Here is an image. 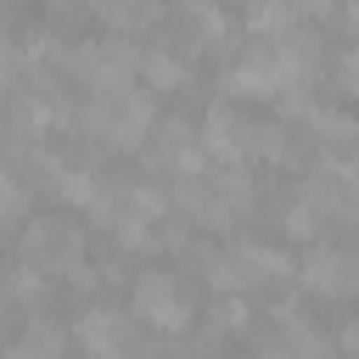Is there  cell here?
<instances>
[{"mask_svg":"<svg viewBox=\"0 0 359 359\" xmlns=\"http://www.w3.org/2000/svg\"><path fill=\"white\" fill-rule=\"evenodd\" d=\"M79 123L95 135V140H107V146H140L146 135H151V123H157V107H151V95L146 90H118V95H95L84 112H79Z\"/></svg>","mask_w":359,"mask_h":359,"instance_id":"cell-1","label":"cell"},{"mask_svg":"<svg viewBox=\"0 0 359 359\" xmlns=\"http://www.w3.org/2000/svg\"><path fill=\"white\" fill-rule=\"evenodd\" d=\"M129 314L157 325V331H185L191 325V297L180 286V275L168 269H140L135 286H129Z\"/></svg>","mask_w":359,"mask_h":359,"instance_id":"cell-2","label":"cell"},{"mask_svg":"<svg viewBox=\"0 0 359 359\" xmlns=\"http://www.w3.org/2000/svg\"><path fill=\"white\" fill-rule=\"evenodd\" d=\"M79 252H84V241H79V230L62 224V219H34V224L17 236V258L34 264V269H79Z\"/></svg>","mask_w":359,"mask_h":359,"instance_id":"cell-3","label":"cell"},{"mask_svg":"<svg viewBox=\"0 0 359 359\" xmlns=\"http://www.w3.org/2000/svg\"><path fill=\"white\" fill-rule=\"evenodd\" d=\"M73 337L84 342V359H140V353H135L129 314H118V309H107V303L84 309L79 325H73Z\"/></svg>","mask_w":359,"mask_h":359,"instance_id":"cell-4","label":"cell"},{"mask_svg":"<svg viewBox=\"0 0 359 359\" xmlns=\"http://www.w3.org/2000/svg\"><path fill=\"white\" fill-rule=\"evenodd\" d=\"M230 90L236 95H286L292 90V73H286V62H280L275 45H258V50H247L230 67Z\"/></svg>","mask_w":359,"mask_h":359,"instance_id":"cell-5","label":"cell"},{"mask_svg":"<svg viewBox=\"0 0 359 359\" xmlns=\"http://www.w3.org/2000/svg\"><path fill=\"white\" fill-rule=\"evenodd\" d=\"M297 269H303V286L314 297H348V292H359V264L348 252H337V247H314Z\"/></svg>","mask_w":359,"mask_h":359,"instance_id":"cell-6","label":"cell"},{"mask_svg":"<svg viewBox=\"0 0 359 359\" xmlns=\"http://www.w3.org/2000/svg\"><path fill=\"white\" fill-rule=\"evenodd\" d=\"M241 140H247V118H241L236 107L213 101L208 118H202V151H213V157H241Z\"/></svg>","mask_w":359,"mask_h":359,"instance_id":"cell-7","label":"cell"},{"mask_svg":"<svg viewBox=\"0 0 359 359\" xmlns=\"http://www.w3.org/2000/svg\"><path fill=\"white\" fill-rule=\"evenodd\" d=\"M50 191H56L62 202H73V208H84V213H90V208L101 202L107 180H101V174H90V168H67V163H62V168H56V180H50Z\"/></svg>","mask_w":359,"mask_h":359,"instance_id":"cell-8","label":"cell"},{"mask_svg":"<svg viewBox=\"0 0 359 359\" xmlns=\"http://www.w3.org/2000/svg\"><path fill=\"white\" fill-rule=\"evenodd\" d=\"M280 359H331V342L309 320H280Z\"/></svg>","mask_w":359,"mask_h":359,"instance_id":"cell-9","label":"cell"},{"mask_svg":"<svg viewBox=\"0 0 359 359\" xmlns=\"http://www.w3.org/2000/svg\"><path fill=\"white\" fill-rule=\"evenodd\" d=\"M292 22H297V6L292 0H247V28L252 34H292Z\"/></svg>","mask_w":359,"mask_h":359,"instance_id":"cell-10","label":"cell"},{"mask_svg":"<svg viewBox=\"0 0 359 359\" xmlns=\"http://www.w3.org/2000/svg\"><path fill=\"white\" fill-rule=\"evenodd\" d=\"M34 359H62V348H67V331L56 325V320H45V314H34L28 325H22V337H17Z\"/></svg>","mask_w":359,"mask_h":359,"instance_id":"cell-11","label":"cell"},{"mask_svg":"<svg viewBox=\"0 0 359 359\" xmlns=\"http://www.w3.org/2000/svg\"><path fill=\"white\" fill-rule=\"evenodd\" d=\"M140 73L151 79V90H180L185 79H191V67L174 56V50H146V62H140Z\"/></svg>","mask_w":359,"mask_h":359,"instance_id":"cell-12","label":"cell"},{"mask_svg":"<svg viewBox=\"0 0 359 359\" xmlns=\"http://www.w3.org/2000/svg\"><path fill=\"white\" fill-rule=\"evenodd\" d=\"M292 146H286V129L280 123H247V140H241V157H269L280 163Z\"/></svg>","mask_w":359,"mask_h":359,"instance_id":"cell-13","label":"cell"},{"mask_svg":"<svg viewBox=\"0 0 359 359\" xmlns=\"http://www.w3.org/2000/svg\"><path fill=\"white\" fill-rule=\"evenodd\" d=\"M241 252H247V264H252V275H258V280H286V275H292V258H286L280 247H264V241H247Z\"/></svg>","mask_w":359,"mask_h":359,"instance_id":"cell-14","label":"cell"},{"mask_svg":"<svg viewBox=\"0 0 359 359\" xmlns=\"http://www.w3.org/2000/svg\"><path fill=\"white\" fill-rule=\"evenodd\" d=\"M303 118H309V129H314L320 140H348V135H359V123L342 118V112H331V107H309Z\"/></svg>","mask_w":359,"mask_h":359,"instance_id":"cell-15","label":"cell"},{"mask_svg":"<svg viewBox=\"0 0 359 359\" xmlns=\"http://www.w3.org/2000/svg\"><path fill=\"white\" fill-rule=\"evenodd\" d=\"M320 219H325V208H320L314 196H297V202L286 208V236H297V241H309V236L320 230Z\"/></svg>","mask_w":359,"mask_h":359,"instance_id":"cell-16","label":"cell"},{"mask_svg":"<svg viewBox=\"0 0 359 359\" xmlns=\"http://www.w3.org/2000/svg\"><path fill=\"white\" fill-rule=\"evenodd\" d=\"M39 292H45V269H34V264L17 258V269H11V303H28Z\"/></svg>","mask_w":359,"mask_h":359,"instance_id":"cell-17","label":"cell"},{"mask_svg":"<svg viewBox=\"0 0 359 359\" xmlns=\"http://www.w3.org/2000/svg\"><path fill=\"white\" fill-rule=\"evenodd\" d=\"M22 208H28V180H22V168L11 163V168H6V224H17Z\"/></svg>","mask_w":359,"mask_h":359,"instance_id":"cell-18","label":"cell"},{"mask_svg":"<svg viewBox=\"0 0 359 359\" xmlns=\"http://www.w3.org/2000/svg\"><path fill=\"white\" fill-rule=\"evenodd\" d=\"M213 180H219V191H224L236 208L252 202V180H247V168H224V174H213Z\"/></svg>","mask_w":359,"mask_h":359,"instance_id":"cell-19","label":"cell"},{"mask_svg":"<svg viewBox=\"0 0 359 359\" xmlns=\"http://www.w3.org/2000/svg\"><path fill=\"white\" fill-rule=\"evenodd\" d=\"M247 325V303L241 297H219L213 303V331H241Z\"/></svg>","mask_w":359,"mask_h":359,"instance_id":"cell-20","label":"cell"},{"mask_svg":"<svg viewBox=\"0 0 359 359\" xmlns=\"http://www.w3.org/2000/svg\"><path fill=\"white\" fill-rule=\"evenodd\" d=\"M196 28H202V39H224V34H230V17H224L219 6H202V11H196Z\"/></svg>","mask_w":359,"mask_h":359,"instance_id":"cell-21","label":"cell"},{"mask_svg":"<svg viewBox=\"0 0 359 359\" xmlns=\"http://www.w3.org/2000/svg\"><path fill=\"white\" fill-rule=\"evenodd\" d=\"M342 90L359 95V34H353V45H348V56H342Z\"/></svg>","mask_w":359,"mask_h":359,"instance_id":"cell-22","label":"cell"},{"mask_svg":"<svg viewBox=\"0 0 359 359\" xmlns=\"http://www.w3.org/2000/svg\"><path fill=\"white\" fill-rule=\"evenodd\" d=\"M297 6V17H325L331 11V0H292Z\"/></svg>","mask_w":359,"mask_h":359,"instance_id":"cell-23","label":"cell"},{"mask_svg":"<svg viewBox=\"0 0 359 359\" xmlns=\"http://www.w3.org/2000/svg\"><path fill=\"white\" fill-rule=\"evenodd\" d=\"M342 348H348V353H359V320H348V325H342Z\"/></svg>","mask_w":359,"mask_h":359,"instance_id":"cell-24","label":"cell"},{"mask_svg":"<svg viewBox=\"0 0 359 359\" xmlns=\"http://www.w3.org/2000/svg\"><path fill=\"white\" fill-rule=\"evenodd\" d=\"M331 163H337V168H342V174L359 185V151H353V157H331Z\"/></svg>","mask_w":359,"mask_h":359,"instance_id":"cell-25","label":"cell"},{"mask_svg":"<svg viewBox=\"0 0 359 359\" xmlns=\"http://www.w3.org/2000/svg\"><path fill=\"white\" fill-rule=\"evenodd\" d=\"M348 17H353V34H359V0H348Z\"/></svg>","mask_w":359,"mask_h":359,"instance_id":"cell-26","label":"cell"},{"mask_svg":"<svg viewBox=\"0 0 359 359\" xmlns=\"http://www.w3.org/2000/svg\"><path fill=\"white\" fill-rule=\"evenodd\" d=\"M348 359H359V353H348Z\"/></svg>","mask_w":359,"mask_h":359,"instance_id":"cell-27","label":"cell"}]
</instances>
